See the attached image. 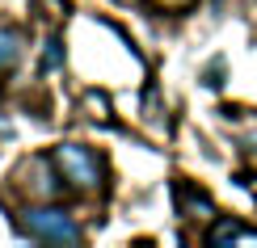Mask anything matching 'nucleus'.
Wrapping results in <instances>:
<instances>
[{"instance_id": "nucleus-1", "label": "nucleus", "mask_w": 257, "mask_h": 248, "mask_svg": "<svg viewBox=\"0 0 257 248\" xmlns=\"http://www.w3.org/2000/svg\"><path fill=\"white\" fill-rule=\"evenodd\" d=\"M17 231L26 240H38V244H80V227L72 223L68 210H55V206H34V210H21L17 219Z\"/></svg>"}, {"instance_id": "nucleus-3", "label": "nucleus", "mask_w": 257, "mask_h": 248, "mask_svg": "<svg viewBox=\"0 0 257 248\" xmlns=\"http://www.w3.org/2000/svg\"><path fill=\"white\" fill-rule=\"evenodd\" d=\"M21 30H9V26H0V72H13L17 63H21Z\"/></svg>"}, {"instance_id": "nucleus-2", "label": "nucleus", "mask_w": 257, "mask_h": 248, "mask_svg": "<svg viewBox=\"0 0 257 248\" xmlns=\"http://www.w3.org/2000/svg\"><path fill=\"white\" fill-rule=\"evenodd\" d=\"M55 168L63 172V181H72L76 189H97L105 181V164L93 147H80V143H63L55 156Z\"/></svg>"}, {"instance_id": "nucleus-7", "label": "nucleus", "mask_w": 257, "mask_h": 248, "mask_svg": "<svg viewBox=\"0 0 257 248\" xmlns=\"http://www.w3.org/2000/svg\"><path fill=\"white\" fill-rule=\"evenodd\" d=\"M156 9H165V13H181V9H190L194 0H152Z\"/></svg>"}, {"instance_id": "nucleus-4", "label": "nucleus", "mask_w": 257, "mask_h": 248, "mask_svg": "<svg viewBox=\"0 0 257 248\" xmlns=\"http://www.w3.org/2000/svg\"><path fill=\"white\" fill-rule=\"evenodd\" d=\"M177 202H181V210H198L202 219H207V214H215V206H211V198L202 189H194V185H186V181H181L177 185Z\"/></svg>"}, {"instance_id": "nucleus-5", "label": "nucleus", "mask_w": 257, "mask_h": 248, "mask_svg": "<svg viewBox=\"0 0 257 248\" xmlns=\"http://www.w3.org/2000/svg\"><path fill=\"white\" fill-rule=\"evenodd\" d=\"M207 240H211V244H228V240H257V231H253V227H240V223H232V219H219L215 227H211Z\"/></svg>"}, {"instance_id": "nucleus-6", "label": "nucleus", "mask_w": 257, "mask_h": 248, "mask_svg": "<svg viewBox=\"0 0 257 248\" xmlns=\"http://www.w3.org/2000/svg\"><path fill=\"white\" fill-rule=\"evenodd\" d=\"M59 63H63V47H59V38H51L47 51H42V76H47V72H55Z\"/></svg>"}]
</instances>
